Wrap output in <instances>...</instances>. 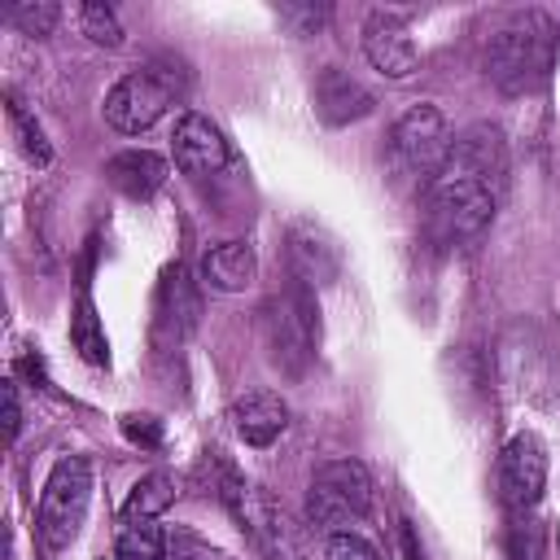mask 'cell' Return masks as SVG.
Here are the masks:
<instances>
[{
	"label": "cell",
	"mask_w": 560,
	"mask_h": 560,
	"mask_svg": "<svg viewBox=\"0 0 560 560\" xmlns=\"http://www.w3.org/2000/svg\"><path fill=\"white\" fill-rule=\"evenodd\" d=\"M70 346H74L92 368H105V363H109V341H105V332H101V324H96V306H92L88 293L79 298V306H74V315H70Z\"/></svg>",
	"instance_id": "obj_20"
},
{
	"label": "cell",
	"mask_w": 560,
	"mask_h": 560,
	"mask_svg": "<svg viewBox=\"0 0 560 560\" xmlns=\"http://www.w3.org/2000/svg\"><path fill=\"white\" fill-rule=\"evenodd\" d=\"M276 13H280V22H284L293 35H315V31L324 26V18H328L324 4H280Z\"/></svg>",
	"instance_id": "obj_28"
},
{
	"label": "cell",
	"mask_w": 560,
	"mask_h": 560,
	"mask_svg": "<svg viewBox=\"0 0 560 560\" xmlns=\"http://www.w3.org/2000/svg\"><path fill=\"white\" fill-rule=\"evenodd\" d=\"M197 311H201V302H197V289H192L188 271L179 262L166 267L162 280H158V293H153V341L162 350H175L192 332Z\"/></svg>",
	"instance_id": "obj_11"
},
{
	"label": "cell",
	"mask_w": 560,
	"mask_h": 560,
	"mask_svg": "<svg viewBox=\"0 0 560 560\" xmlns=\"http://www.w3.org/2000/svg\"><path fill=\"white\" fill-rule=\"evenodd\" d=\"M258 332H262V350H267L271 368H280L284 376H302L319 346L315 289H306L298 280L276 289L258 311Z\"/></svg>",
	"instance_id": "obj_2"
},
{
	"label": "cell",
	"mask_w": 560,
	"mask_h": 560,
	"mask_svg": "<svg viewBox=\"0 0 560 560\" xmlns=\"http://www.w3.org/2000/svg\"><path fill=\"white\" fill-rule=\"evenodd\" d=\"M122 433H127V442H136V446H158V442H162V429H158L153 416H122Z\"/></svg>",
	"instance_id": "obj_29"
},
{
	"label": "cell",
	"mask_w": 560,
	"mask_h": 560,
	"mask_svg": "<svg viewBox=\"0 0 560 560\" xmlns=\"http://www.w3.org/2000/svg\"><path fill=\"white\" fill-rule=\"evenodd\" d=\"M79 26H83V35H88L92 44H105V48H118V44H122L118 13H114L109 4H101V0H88V4L79 9Z\"/></svg>",
	"instance_id": "obj_24"
},
{
	"label": "cell",
	"mask_w": 560,
	"mask_h": 560,
	"mask_svg": "<svg viewBox=\"0 0 560 560\" xmlns=\"http://www.w3.org/2000/svg\"><path fill=\"white\" fill-rule=\"evenodd\" d=\"M402 547H407V560H420V556H416V538H411L407 525H402Z\"/></svg>",
	"instance_id": "obj_31"
},
{
	"label": "cell",
	"mask_w": 560,
	"mask_h": 560,
	"mask_svg": "<svg viewBox=\"0 0 560 560\" xmlns=\"http://www.w3.org/2000/svg\"><path fill=\"white\" fill-rule=\"evenodd\" d=\"M442 171H459V175H472V179H486V184L503 188V175H508V144H503V131L490 127V122L464 127V131L451 140V153H446Z\"/></svg>",
	"instance_id": "obj_13"
},
{
	"label": "cell",
	"mask_w": 560,
	"mask_h": 560,
	"mask_svg": "<svg viewBox=\"0 0 560 560\" xmlns=\"http://www.w3.org/2000/svg\"><path fill=\"white\" fill-rule=\"evenodd\" d=\"M171 158H175V166H179L188 179H206V175H219V171L228 166L232 149H228L223 131H219L210 118L184 114V118L175 122V136H171Z\"/></svg>",
	"instance_id": "obj_12"
},
{
	"label": "cell",
	"mask_w": 560,
	"mask_h": 560,
	"mask_svg": "<svg viewBox=\"0 0 560 560\" xmlns=\"http://www.w3.org/2000/svg\"><path fill=\"white\" fill-rule=\"evenodd\" d=\"M4 18H9V26H18L22 35H48V31L57 26L61 9H57L52 0H22V4H13Z\"/></svg>",
	"instance_id": "obj_25"
},
{
	"label": "cell",
	"mask_w": 560,
	"mask_h": 560,
	"mask_svg": "<svg viewBox=\"0 0 560 560\" xmlns=\"http://www.w3.org/2000/svg\"><path fill=\"white\" fill-rule=\"evenodd\" d=\"M4 118H9V131H13V140H18V149L35 162V166H48L52 162V144H48V136H44V127L26 114V105L18 101V96H9V105H4Z\"/></svg>",
	"instance_id": "obj_21"
},
{
	"label": "cell",
	"mask_w": 560,
	"mask_h": 560,
	"mask_svg": "<svg viewBox=\"0 0 560 560\" xmlns=\"http://www.w3.org/2000/svg\"><path fill=\"white\" fill-rule=\"evenodd\" d=\"M219 499L232 508V516L241 521V529L254 538V547H258L267 560H302V551H306L302 529H298V521L289 516V508L276 503L267 490L245 486L232 468H223V477H219Z\"/></svg>",
	"instance_id": "obj_5"
},
{
	"label": "cell",
	"mask_w": 560,
	"mask_h": 560,
	"mask_svg": "<svg viewBox=\"0 0 560 560\" xmlns=\"http://www.w3.org/2000/svg\"><path fill=\"white\" fill-rule=\"evenodd\" d=\"M328 560H381L376 547L368 538H359L354 529H341V534H328V547H324Z\"/></svg>",
	"instance_id": "obj_27"
},
{
	"label": "cell",
	"mask_w": 560,
	"mask_h": 560,
	"mask_svg": "<svg viewBox=\"0 0 560 560\" xmlns=\"http://www.w3.org/2000/svg\"><path fill=\"white\" fill-rule=\"evenodd\" d=\"M363 57L385 74V79H407L420 66L416 39L402 22V13L394 9H372L363 18Z\"/></svg>",
	"instance_id": "obj_10"
},
{
	"label": "cell",
	"mask_w": 560,
	"mask_h": 560,
	"mask_svg": "<svg viewBox=\"0 0 560 560\" xmlns=\"http://www.w3.org/2000/svg\"><path fill=\"white\" fill-rule=\"evenodd\" d=\"M166 560H228L219 547H210L206 538H197L192 529H171L166 534Z\"/></svg>",
	"instance_id": "obj_26"
},
{
	"label": "cell",
	"mask_w": 560,
	"mask_h": 560,
	"mask_svg": "<svg viewBox=\"0 0 560 560\" xmlns=\"http://www.w3.org/2000/svg\"><path fill=\"white\" fill-rule=\"evenodd\" d=\"M372 512V477L359 459H328L311 472L306 486V521L324 534L354 529Z\"/></svg>",
	"instance_id": "obj_6"
},
{
	"label": "cell",
	"mask_w": 560,
	"mask_h": 560,
	"mask_svg": "<svg viewBox=\"0 0 560 560\" xmlns=\"http://www.w3.org/2000/svg\"><path fill=\"white\" fill-rule=\"evenodd\" d=\"M171 503H175V477H171V472H149V477H140V481L131 486V494H127V503H122V525H127V521H153V516H162Z\"/></svg>",
	"instance_id": "obj_19"
},
{
	"label": "cell",
	"mask_w": 560,
	"mask_h": 560,
	"mask_svg": "<svg viewBox=\"0 0 560 560\" xmlns=\"http://www.w3.org/2000/svg\"><path fill=\"white\" fill-rule=\"evenodd\" d=\"M372 92L359 83V79H350L346 70H337V66H328V70H319V79H315V114L328 122V127H346V122H359V118H368L372 114Z\"/></svg>",
	"instance_id": "obj_15"
},
{
	"label": "cell",
	"mask_w": 560,
	"mask_h": 560,
	"mask_svg": "<svg viewBox=\"0 0 560 560\" xmlns=\"http://www.w3.org/2000/svg\"><path fill=\"white\" fill-rule=\"evenodd\" d=\"M258 276V254L254 245L245 241H219L206 258H201V280L214 289V293H241L249 289Z\"/></svg>",
	"instance_id": "obj_16"
},
{
	"label": "cell",
	"mask_w": 560,
	"mask_h": 560,
	"mask_svg": "<svg viewBox=\"0 0 560 560\" xmlns=\"http://www.w3.org/2000/svg\"><path fill=\"white\" fill-rule=\"evenodd\" d=\"M451 127L442 118L438 105H411L398 122H394V158L402 162V171L420 175L424 184L442 171L446 153H451Z\"/></svg>",
	"instance_id": "obj_8"
},
{
	"label": "cell",
	"mask_w": 560,
	"mask_h": 560,
	"mask_svg": "<svg viewBox=\"0 0 560 560\" xmlns=\"http://www.w3.org/2000/svg\"><path fill=\"white\" fill-rule=\"evenodd\" d=\"M88 499H92V464L83 455H61L44 481L39 521H35L48 551H61L74 542V534L83 529V516H88Z\"/></svg>",
	"instance_id": "obj_7"
},
{
	"label": "cell",
	"mask_w": 560,
	"mask_h": 560,
	"mask_svg": "<svg viewBox=\"0 0 560 560\" xmlns=\"http://www.w3.org/2000/svg\"><path fill=\"white\" fill-rule=\"evenodd\" d=\"M105 179L122 192V197H153L166 184V162L149 149H122L105 162Z\"/></svg>",
	"instance_id": "obj_17"
},
{
	"label": "cell",
	"mask_w": 560,
	"mask_h": 560,
	"mask_svg": "<svg viewBox=\"0 0 560 560\" xmlns=\"http://www.w3.org/2000/svg\"><path fill=\"white\" fill-rule=\"evenodd\" d=\"M184 83H188V74H184L179 61H171V57L144 61V66H136L131 74H122L109 88V96H105V122L114 131H122V136H140V131H149L179 101Z\"/></svg>",
	"instance_id": "obj_4"
},
{
	"label": "cell",
	"mask_w": 560,
	"mask_h": 560,
	"mask_svg": "<svg viewBox=\"0 0 560 560\" xmlns=\"http://www.w3.org/2000/svg\"><path fill=\"white\" fill-rule=\"evenodd\" d=\"M499 206V188L459 171H438L424 184V219L438 245H464L477 241Z\"/></svg>",
	"instance_id": "obj_3"
},
{
	"label": "cell",
	"mask_w": 560,
	"mask_h": 560,
	"mask_svg": "<svg viewBox=\"0 0 560 560\" xmlns=\"http://www.w3.org/2000/svg\"><path fill=\"white\" fill-rule=\"evenodd\" d=\"M18 429H22V407H18V385H13V381H4V438L13 442V438H18Z\"/></svg>",
	"instance_id": "obj_30"
},
{
	"label": "cell",
	"mask_w": 560,
	"mask_h": 560,
	"mask_svg": "<svg viewBox=\"0 0 560 560\" xmlns=\"http://www.w3.org/2000/svg\"><path fill=\"white\" fill-rule=\"evenodd\" d=\"M118 560H166V534L153 521H127L118 529Z\"/></svg>",
	"instance_id": "obj_22"
},
{
	"label": "cell",
	"mask_w": 560,
	"mask_h": 560,
	"mask_svg": "<svg viewBox=\"0 0 560 560\" xmlns=\"http://www.w3.org/2000/svg\"><path fill=\"white\" fill-rule=\"evenodd\" d=\"M556 61V22L542 9L512 13L486 48V74L508 96H529L551 79Z\"/></svg>",
	"instance_id": "obj_1"
},
{
	"label": "cell",
	"mask_w": 560,
	"mask_h": 560,
	"mask_svg": "<svg viewBox=\"0 0 560 560\" xmlns=\"http://www.w3.org/2000/svg\"><path fill=\"white\" fill-rule=\"evenodd\" d=\"M503 542H508V560H542L547 556V529L534 512H512Z\"/></svg>",
	"instance_id": "obj_23"
},
{
	"label": "cell",
	"mask_w": 560,
	"mask_h": 560,
	"mask_svg": "<svg viewBox=\"0 0 560 560\" xmlns=\"http://www.w3.org/2000/svg\"><path fill=\"white\" fill-rule=\"evenodd\" d=\"M232 429L245 446H271L289 429V402L276 389H249L232 402Z\"/></svg>",
	"instance_id": "obj_14"
},
{
	"label": "cell",
	"mask_w": 560,
	"mask_h": 560,
	"mask_svg": "<svg viewBox=\"0 0 560 560\" xmlns=\"http://www.w3.org/2000/svg\"><path fill=\"white\" fill-rule=\"evenodd\" d=\"M289 262H293V280H298V284H306V289L324 284V280L337 271V258H332V249H328L319 236H311V232H293V245H289Z\"/></svg>",
	"instance_id": "obj_18"
},
{
	"label": "cell",
	"mask_w": 560,
	"mask_h": 560,
	"mask_svg": "<svg viewBox=\"0 0 560 560\" xmlns=\"http://www.w3.org/2000/svg\"><path fill=\"white\" fill-rule=\"evenodd\" d=\"M547 490V446L538 433H516L499 455V494L508 512H534Z\"/></svg>",
	"instance_id": "obj_9"
}]
</instances>
